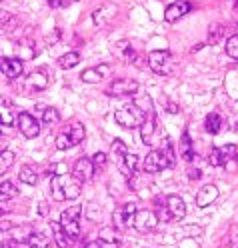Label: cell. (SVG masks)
Instances as JSON below:
<instances>
[{
  "mask_svg": "<svg viewBox=\"0 0 238 248\" xmlns=\"http://www.w3.org/2000/svg\"><path fill=\"white\" fill-rule=\"evenodd\" d=\"M50 194L56 202L74 200L82 194V182L74 174H54L50 180Z\"/></svg>",
  "mask_w": 238,
  "mask_h": 248,
  "instance_id": "cell-1",
  "label": "cell"
},
{
  "mask_svg": "<svg viewBox=\"0 0 238 248\" xmlns=\"http://www.w3.org/2000/svg\"><path fill=\"white\" fill-rule=\"evenodd\" d=\"M148 114L144 110H140V108L132 102V104H126L122 108L114 112V120L120 124L122 128H140V124L144 122Z\"/></svg>",
  "mask_w": 238,
  "mask_h": 248,
  "instance_id": "cell-2",
  "label": "cell"
},
{
  "mask_svg": "<svg viewBox=\"0 0 238 248\" xmlns=\"http://www.w3.org/2000/svg\"><path fill=\"white\" fill-rule=\"evenodd\" d=\"M148 66L160 76H170L176 68V62H174L172 54L168 50H152L148 54Z\"/></svg>",
  "mask_w": 238,
  "mask_h": 248,
  "instance_id": "cell-3",
  "label": "cell"
},
{
  "mask_svg": "<svg viewBox=\"0 0 238 248\" xmlns=\"http://www.w3.org/2000/svg\"><path fill=\"white\" fill-rule=\"evenodd\" d=\"M80 212H82V208L74 204V206H68L66 210H62V214H60V224L66 234L70 236V240H76L80 236Z\"/></svg>",
  "mask_w": 238,
  "mask_h": 248,
  "instance_id": "cell-4",
  "label": "cell"
},
{
  "mask_svg": "<svg viewBox=\"0 0 238 248\" xmlns=\"http://www.w3.org/2000/svg\"><path fill=\"white\" fill-rule=\"evenodd\" d=\"M210 164L222 168H234L238 162V148L234 144H224L220 148H212L210 152Z\"/></svg>",
  "mask_w": 238,
  "mask_h": 248,
  "instance_id": "cell-5",
  "label": "cell"
},
{
  "mask_svg": "<svg viewBox=\"0 0 238 248\" xmlns=\"http://www.w3.org/2000/svg\"><path fill=\"white\" fill-rule=\"evenodd\" d=\"M138 88H140V84L132 78H116V80H112L108 84L106 94L108 96H118V98L120 96H134V94H138Z\"/></svg>",
  "mask_w": 238,
  "mask_h": 248,
  "instance_id": "cell-6",
  "label": "cell"
},
{
  "mask_svg": "<svg viewBox=\"0 0 238 248\" xmlns=\"http://www.w3.org/2000/svg\"><path fill=\"white\" fill-rule=\"evenodd\" d=\"M166 166H170L168 162V156L164 150H152L148 152V156H144V162H142V170L148 174H154V172H160Z\"/></svg>",
  "mask_w": 238,
  "mask_h": 248,
  "instance_id": "cell-7",
  "label": "cell"
},
{
  "mask_svg": "<svg viewBox=\"0 0 238 248\" xmlns=\"http://www.w3.org/2000/svg\"><path fill=\"white\" fill-rule=\"evenodd\" d=\"M136 212H138V208H136L134 202L122 204V206L114 212V228H130V226H134Z\"/></svg>",
  "mask_w": 238,
  "mask_h": 248,
  "instance_id": "cell-8",
  "label": "cell"
},
{
  "mask_svg": "<svg viewBox=\"0 0 238 248\" xmlns=\"http://www.w3.org/2000/svg\"><path fill=\"white\" fill-rule=\"evenodd\" d=\"M16 124H18V128H20V134L24 138H36L40 134V124L38 120L32 116V114H28V112H20L16 116Z\"/></svg>",
  "mask_w": 238,
  "mask_h": 248,
  "instance_id": "cell-9",
  "label": "cell"
},
{
  "mask_svg": "<svg viewBox=\"0 0 238 248\" xmlns=\"http://www.w3.org/2000/svg\"><path fill=\"white\" fill-rule=\"evenodd\" d=\"M94 172H96V166H94L92 158H78L74 162V168H72V174L80 180V182H88L94 178Z\"/></svg>",
  "mask_w": 238,
  "mask_h": 248,
  "instance_id": "cell-10",
  "label": "cell"
},
{
  "mask_svg": "<svg viewBox=\"0 0 238 248\" xmlns=\"http://www.w3.org/2000/svg\"><path fill=\"white\" fill-rule=\"evenodd\" d=\"M158 224V214L154 210H138L136 218H134V228L140 232H148L152 228H156Z\"/></svg>",
  "mask_w": 238,
  "mask_h": 248,
  "instance_id": "cell-11",
  "label": "cell"
},
{
  "mask_svg": "<svg viewBox=\"0 0 238 248\" xmlns=\"http://www.w3.org/2000/svg\"><path fill=\"white\" fill-rule=\"evenodd\" d=\"M110 74V64H98V66H92L82 70L80 74V80L86 84H98L100 80H104L106 76Z\"/></svg>",
  "mask_w": 238,
  "mask_h": 248,
  "instance_id": "cell-12",
  "label": "cell"
},
{
  "mask_svg": "<svg viewBox=\"0 0 238 248\" xmlns=\"http://www.w3.org/2000/svg\"><path fill=\"white\" fill-rule=\"evenodd\" d=\"M24 88H26L28 94H30V92H42V90L48 88V76H46L42 70H36L30 76H26Z\"/></svg>",
  "mask_w": 238,
  "mask_h": 248,
  "instance_id": "cell-13",
  "label": "cell"
},
{
  "mask_svg": "<svg viewBox=\"0 0 238 248\" xmlns=\"http://www.w3.org/2000/svg\"><path fill=\"white\" fill-rule=\"evenodd\" d=\"M116 12H118L116 4L106 2V4H102L100 8H96V10L92 12V20H94V24H96V26H104V24H108L110 20L114 18Z\"/></svg>",
  "mask_w": 238,
  "mask_h": 248,
  "instance_id": "cell-14",
  "label": "cell"
},
{
  "mask_svg": "<svg viewBox=\"0 0 238 248\" xmlns=\"http://www.w3.org/2000/svg\"><path fill=\"white\" fill-rule=\"evenodd\" d=\"M166 208H168V214H170L172 220H182L186 216V204H184V200L176 194L166 196Z\"/></svg>",
  "mask_w": 238,
  "mask_h": 248,
  "instance_id": "cell-15",
  "label": "cell"
},
{
  "mask_svg": "<svg viewBox=\"0 0 238 248\" xmlns=\"http://www.w3.org/2000/svg\"><path fill=\"white\" fill-rule=\"evenodd\" d=\"M218 198V188L214 184H204L202 188L196 192V206L198 208H206V206H210L214 200Z\"/></svg>",
  "mask_w": 238,
  "mask_h": 248,
  "instance_id": "cell-16",
  "label": "cell"
},
{
  "mask_svg": "<svg viewBox=\"0 0 238 248\" xmlns=\"http://www.w3.org/2000/svg\"><path fill=\"white\" fill-rule=\"evenodd\" d=\"M186 12H190V2H186V0H176V2H172L164 10V20L166 22H176L178 18L184 16Z\"/></svg>",
  "mask_w": 238,
  "mask_h": 248,
  "instance_id": "cell-17",
  "label": "cell"
},
{
  "mask_svg": "<svg viewBox=\"0 0 238 248\" xmlns=\"http://www.w3.org/2000/svg\"><path fill=\"white\" fill-rule=\"evenodd\" d=\"M2 74L6 76L8 80H14V78H18V76L22 74L24 66H22V60L18 58H8V56H2Z\"/></svg>",
  "mask_w": 238,
  "mask_h": 248,
  "instance_id": "cell-18",
  "label": "cell"
},
{
  "mask_svg": "<svg viewBox=\"0 0 238 248\" xmlns=\"http://www.w3.org/2000/svg\"><path fill=\"white\" fill-rule=\"evenodd\" d=\"M154 132H156V116H154V114H148V116L144 118V122L140 124V138H142V142H144V144L154 142V140H152Z\"/></svg>",
  "mask_w": 238,
  "mask_h": 248,
  "instance_id": "cell-19",
  "label": "cell"
},
{
  "mask_svg": "<svg viewBox=\"0 0 238 248\" xmlns=\"http://www.w3.org/2000/svg\"><path fill=\"white\" fill-rule=\"evenodd\" d=\"M112 50H114V54H116V56H120L124 62H128V64L136 60V52H134L132 44H130L128 40H118Z\"/></svg>",
  "mask_w": 238,
  "mask_h": 248,
  "instance_id": "cell-20",
  "label": "cell"
},
{
  "mask_svg": "<svg viewBox=\"0 0 238 248\" xmlns=\"http://www.w3.org/2000/svg\"><path fill=\"white\" fill-rule=\"evenodd\" d=\"M50 228H52V232H54V242L58 244V248H68L72 240H70V236L64 232L62 224H60V222H50Z\"/></svg>",
  "mask_w": 238,
  "mask_h": 248,
  "instance_id": "cell-21",
  "label": "cell"
},
{
  "mask_svg": "<svg viewBox=\"0 0 238 248\" xmlns=\"http://www.w3.org/2000/svg\"><path fill=\"white\" fill-rule=\"evenodd\" d=\"M66 134H68V138H70V142H72V146H78L82 140H84V136H86V130H84V124H80V122H74L72 126L66 130Z\"/></svg>",
  "mask_w": 238,
  "mask_h": 248,
  "instance_id": "cell-22",
  "label": "cell"
},
{
  "mask_svg": "<svg viewBox=\"0 0 238 248\" xmlns=\"http://www.w3.org/2000/svg\"><path fill=\"white\" fill-rule=\"evenodd\" d=\"M180 156H182L184 160H188V162L194 158L192 140H190V134H188V130H184V132H182V136H180Z\"/></svg>",
  "mask_w": 238,
  "mask_h": 248,
  "instance_id": "cell-23",
  "label": "cell"
},
{
  "mask_svg": "<svg viewBox=\"0 0 238 248\" xmlns=\"http://www.w3.org/2000/svg\"><path fill=\"white\" fill-rule=\"evenodd\" d=\"M110 154H112V158L116 160V164H118V168H120V166L124 164V160H126L128 148H126V144H124L122 140H114L112 146H110Z\"/></svg>",
  "mask_w": 238,
  "mask_h": 248,
  "instance_id": "cell-24",
  "label": "cell"
},
{
  "mask_svg": "<svg viewBox=\"0 0 238 248\" xmlns=\"http://www.w3.org/2000/svg\"><path fill=\"white\" fill-rule=\"evenodd\" d=\"M26 244H28L30 248H48V246L52 244V240H50V236L42 234V232H32V234L28 236Z\"/></svg>",
  "mask_w": 238,
  "mask_h": 248,
  "instance_id": "cell-25",
  "label": "cell"
},
{
  "mask_svg": "<svg viewBox=\"0 0 238 248\" xmlns=\"http://www.w3.org/2000/svg\"><path fill=\"white\" fill-rule=\"evenodd\" d=\"M18 178H20V182H24L28 186H36L38 184V172L32 166H22L20 172H18Z\"/></svg>",
  "mask_w": 238,
  "mask_h": 248,
  "instance_id": "cell-26",
  "label": "cell"
},
{
  "mask_svg": "<svg viewBox=\"0 0 238 248\" xmlns=\"http://www.w3.org/2000/svg\"><path fill=\"white\" fill-rule=\"evenodd\" d=\"M204 128H206V132H210V134H218L220 128H222L220 114L218 112H210L208 116H206V120H204Z\"/></svg>",
  "mask_w": 238,
  "mask_h": 248,
  "instance_id": "cell-27",
  "label": "cell"
},
{
  "mask_svg": "<svg viewBox=\"0 0 238 248\" xmlns=\"http://www.w3.org/2000/svg\"><path fill=\"white\" fill-rule=\"evenodd\" d=\"M78 62H80V54H78V52H68V54H64V56L58 58V66L64 68V70H68V68H74Z\"/></svg>",
  "mask_w": 238,
  "mask_h": 248,
  "instance_id": "cell-28",
  "label": "cell"
},
{
  "mask_svg": "<svg viewBox=\"0 0 238 248\" xmlns=\"http://www.w3.org/2000/svg\"><path fill=\"white\" fill-rule=\"evenodd\" d=\"M18 194V188L14 186L10 180H2V184H0V200H2V204L6 202L8 198L12 196H16Z\"/></svg>",
  "mask_w": 238,
  "mask_h": 248,
  "instance_id": "cell-29",
  "label": "cell"
},
{
  "mask_svg": "<svg viewBox=\"0 0 238 248\" xmlns=\"http://www.w3.org/2000/svg\"><path fill=\"white\" fill-rule=\"evenodd\" d=\"M42 122L48 124V126H54V124L60 122V112L56 110V108H52V106H46L42 110Z\"/></svg>",
  "mask_w": 238,
  "mask_h": 248,
  "instance_id": "cell-30",
  "label": "cell"
},
{
  "mask_svg": "<svg viewBox=\"0 0 238 248\" xmlns=\"http://www.w3.org/2000/svg\"><path fill=\"white\" fill-rule=\"evenodd\" d=\"M12 164H14V154L10 150H2V154H0V170L6 172Z\"/></svg>",
  "mask_w": 238,
  "mask_h": 248,
  "instance_id": "cell-31",
  "label": "cell"
},
{
  "mask_svg": "<svg viewBox=\"0 0 238 248\" xmlns=\"http://www.w3.org/2000/svg\"><path fill=\"white\" fill-rule=\"evenodd\" d=\"M16 22H18V18L14 16V14L2 12V30H4V32H10V30L16 26Z\"/></svg>",
  "mask_w": 238,
  "mask_h": 248,
  "instance_id": "cell-32",
  "label": "cell"
},
{
  "mask_svg": "<svg viewBox=\"0 0 238 248\" xmlns=\"http://www.w3.org/2000/svg\"><path fill=\"white\" fill-rule=\"evenodd\" d=\"M226 52H228L230 58L238 60V34H234L226 40Z\"/></svg>",
  "mask_w": 238,
  "mask_h": 248,
  "instance_id": "cell-33",
  "label": "cell"
},
{
  "mask_svg": "<svg viewBox=\"0 0 238 248\" xmlns=\"http://www.w3.org/2000/svg\"><path fill=\"white\" fill-rule=\"evenodd\" d=\"M54 146H56L58 150H68V148H72V142H70L68 134H66V132H60V134L56 136V140H54Z\"/></svg>",
  "mask_w": 238,
  "mask_h": 248,
  "instance_id": "cell-34",
  "label": "cell"
},
{
  "mask_svg": "<svg viewBox=\"0 0 238 248\" xmlns=\"http://www.w3.org/2000/svg\"><path fill=\"white\" fill-rule=\"evenodd\" d=\"M84 248H118V242H110V240H104V238H96V240H92L88 242Z\"/></svg>",
  "mask_w": 238,
  "mask_h": 248,
  "instance_id": "cell-35",
  "label": "cell"
},
{
  "mask_svg": "<svg viewBox=\"0 0 238 248\" xmlns=\"http://www.w3.org/2000/svg\"><path fill=\"white\" fill-rule=\"evenodd\" d=\"M12 118H14V116H12V110L8 108V102L2 100V128H4V126H10Z\"/></svg>",
  "mask_w": 238,
  "mask_h": 248,
  "instance_id": "cell-36",
  "label": "cell"
},
{
  "mask_svg": "<svg viewBox=\"0 0 238 248\" xmlns=\"http://www.w3.org/2000/svg\"><path fill=\"white\" fill-rule=\"evenodd\" d=\"M92 162H94V166H96V168H104L106 162H108V156H106L104 152H96V154L92 156Z\"/></svg>",
  "mask_w": 238,
  "mask_h": 248,
  "instance_id": "cell-37",
  "label": "cell"
},
{
  "mask_svg": "<svg viewBox=\"0 0 238 248\" xmlns=\"http://www.w3.org/2000/svg\"><path fill=\"white\" fill-rule=\"evenodd\" d=\"M70 4V0H48V6L54 8V10H60V8H66Z\"/></svg>",
  "mask_w": 238,
  "mask_h": 248,
  "instance_id": "cell-38",
  "label": "cell"
},
{
  "mask_svg": "<svg viewBox=\"0 0 238 248\" xmlns=\"http://www.w3.org/2000/svg\"><path fill=\"white\" fill-rule=\"evenodd\" d=\"M210 30H214V34L210 32V40H212V44H214V42H218V38L222 36V32H224V30H222V26H218V24L210 26Z\"/></svg>",
  "mask_w": 238,
  "mask_h": 248,
  "instance_id": "cell-39",
  "label": "cell"
},
{
  "mask_svg": "<svg viewBox=\"0 0 238 248\" xmlns=\"http://www.w3.org/2000/svg\"><path fill=\"white\" fill-rule=\"evenodd\" d=\"M166 156H168V162H170V166H174V150H172V144L170 142H166Z\"/></svg>",
  "mask_w": 238,
  "mask_h": 248,
  "instance_id": "cell-40",
  "label": "cell"
},
{
  "mask_svg": "<svg viewBox=\"0 0 238 248\" xmlns=\"http://www.w3.org/2000/svg\"><path fill=\"white\" fill-rule=\"evenodd\" d=\"M58 38H60V30L56 28V30H54V36H48V38H46V42H48V44H54V42H58Z\"/></svg>",
  "mask_w": 238,
  "mask_h": 248,
  "instance_id": "cell-41",
  "label": "cell"
},
{
  "mask_svg": "<svg viewBox=\"0 0 238 248\" xmlns=\"http://www.w3.org/2000/svg\"><path fill=\"white\" fill-rule=\"evenodd\" d=\"M190 178H200V170H190Z\"/></svg>",
  "mask_w": 238,
  "mask_h": 248,
  "instance_id": "cell-42",
  "label": "cell"
},
{
  "mask_svg": "<svg viewBox=\"0 0 238 248\" xmlns=\"http://www.w3.org/2000/svg\"><path fill=\"white\" fill-rule=\"evenodd\" d=\"M234 130H236V132H238V120H236V124H234Z\"/></svg>",
  "mask_w": 238,
  "mask_h": 248,
  "instance_id": "cell-43",
  "label": "cell"
}]
</instances>
